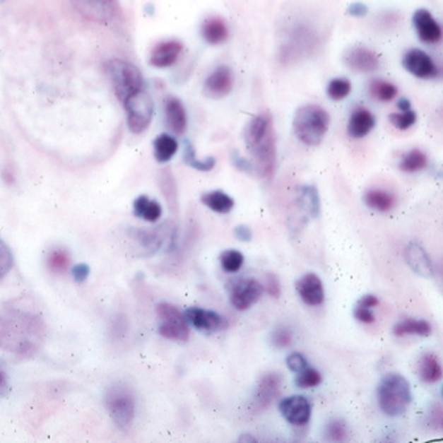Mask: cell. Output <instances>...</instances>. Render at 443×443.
Segmentation results:
<instances>
[{
  "instance_id": "1",
  "label": "cell",
  "mask_w": 443,
  "mask_h": 443,
  "mask_svg": "<svg viewBox=\"0 0 443 443\" xmlns=\"http://www.w3.org/2000/svg\"><path fill=\"white\" fill-rule=\"evenodd\" d=\"M247 150L254 170L261 178H271L276 167V134L271 114L261 112L248 122L244 129Z\"/></svg>"
},
{
  "instance_id": "2",
  "label": "cell",
  "mask_w": 443,
  "mask_h": 443,
  "mask_svg": "<svg viewBox=\"0 0 443 443\" xmlns=\"http://www.w3.org/2000/svg\"><path fill=\"white\" fill-rule=\"evenodd\" d=\"M412 388L406 377L400 374H388L377 385V403L388 417H398L412 404Z\"/></svg>"
},
{
  "instance_id": "3",
  "label": "cell",
  "mask_w": 443,
  "mask_h": 443,
  "mask_svg": "<svg viewBox=\"0 0 443 443\" xmlns=\"http://www.w3.org/2000/svg\"><path fill=\"white\" fill-rule=\"evenodd\" d=\"M330 126V115L318 105H304L293 117V131L297 138L309 147L319 146Z\"/></svg>"
},
{
  "instance_id": "4",
  "label": "cell",
  "mask_w": 443,
  "mask_h": 443,
  "mask_svg": "<svg viewBox=\"0 0 443 443\" xmlns=\"http://www.w3.org/2000/svg\"><path fill=\"white\" fill-rule=\"evenodd\" d=\"M106 70L120 103L138 90L144 89L146 86L141 70L129 61L122 59H110L106 65Z\"/></svg>"
},
{
  "instance_id": "5",
  "label": "cell",
  "mask_w": 443,
  "mask_h": 443,
  "mask_svg": "<svg viewBox=\"0 0 443 443\" xmlns=\"http://www.w3.org/2000/svg\"><path fill=\"white\" fill-rule=\"evenodd\" d=\"M105 404L119 429L129 430L136 413L135 396L129 386L120 383L111 385L105 394Z\"/></svg>"
},
{
  "instance_id": "6",
  "label": "cell",
  "mask_w": 443,
  "mask_h": 443,
  "mask_svg": "<svg viewBox=\"0 0 443 443\" xmlns=\"http://www.w3.org/2000/svg\"><path fill=\"white\" fill-rule=\"evenodd\" d=\"M127 115V126L135 135L146 132L153 119L155 105L146 88L138 90L135 94L122 102Z\"/></svg>"
},
{
  "instance_id": "7",
  "label": "cell",
  "mask_w": 443,
  "mask_h": 443,
  "mask_svg": "<svg viewBox=\"0 0 443 443\" xmlns=\"http://www.w3.org/2000/svg\"><path fill=\"white\" fill-rule=\"evenodd\" d=\"M160 325L158 334L169 341H175L184 343L190 338V325L187 324L185 315L182 314L177 307L167 302L158 304L156 309Z\"/></svg>"
},
{
  "instance_id": "8",
  "label": "cell",
  "mask_w": 443,
  "mask_h": 443,
  "mask_svg": "<svg viewBox=\"0 0 443 443\" xmlns=\"http://www.w3.org/2000/svg\"><path fill=\"white\" fill-rule=\"evenodd\" d=\"M264 293L263 284L256 278L247 277L237 281L230 292V304L239 312L248 310L255 305Z\"/></svg>"
},
{
  "instance_id": "9",
  "label": "cell",
  "mask_w": 443,
  "mask_h": 443,
  "mask_svg": "<svg viewBox=\"0 0 443 443\" xmlns=\"http://www.w3.org/2000/svg\"><path fill=\"white\" fill-rule=\"evenodd\" d=\"M71 6L85 19L109 24L117 13V0H70Z\"/></svg>"
},
{
  "instance_id": "10",
  "label": "cell",
  "mask_w": 443,
  "mask_h": 443,
  "mask_svg": "<svg viewBox=\"0 0 443 443\" xmlns=\"http://www.w3.org/2000/svg\"><path fill=\"white\" fill-rule=\"evenodd\" d=\"M280 413L286 421L295 427H302L309 424L312 417V404L305 396H289L278 404Z\"/></svg>"
},
{
  "instance_id": "11",
  "label": "cell",
  "mask_w": 443,
  "mask_h": 443,
  "mask_svg": "<svg viewBox=\"0 0 443 443\" xmlns=\"http://www.w3.org/2000/svg\"><path fill=\"white\" fill-rule=\"evenodd\" d=\"M184 315L189 325L206 334L222 331L228 326L226 318L214 310H206L202 307H189L185 310Z\"/></svg>"
},
{
  "instance_id": "12",
  "label": "cell",
  "mask_w": 443,
  "mask_h": 443,
  "mask_svg": "<svg viewBox=\"0 0 443 443\" xmlns=\"http://www.w3.org/2000/svg\"><path fill=\"white\" fill-rule=\"evenodd\" d=\"M403 66L417 78L434 79L439 76L437 64L424 50H408L403 57Z\"/></svg>"
},
{
  "instance_id": "13",
  "label": "cell",
  "mask_w": 443,
  "mask_h": 443,
  "mask_svg": "<svg viewBox=\"0 0 443 443\" xmlns=\"http://www.w3.org/2000/svg\"><path fill=\"white\" fill-rule=\"evenodd\" d=\"M345 66L356 73L370 74L374 73L380 68L379 54L370 48L362 45H355L345 50L343 54Z\"/></svg>"
},
{
  "instance_id": "14",
  "label": "cell",
  "mask_w": 443,
  "mask_h": 443,
  "mask_svg": "<svg viewBox=\"0 0 443 443\" xmlns=\"http://www.w3.org/2000/svg\"><path fill=\"white\" fill-rule=\"evenodd\" d=\"M283 376L278 372H266L263 374L257 383L255 394H254V408L256 410L266 409L269 405L277 398L281 388Z\"/></svg>"
},
{
  "instance_id": "15",
  "label": "cell",
  "mask_w": 443,
  "mask_h": 443,
  "mask_svg": "<svg viewBox=\"0 0 443 443\" xmlns=\"http://www.w3.org/2000/svg\"><path fill=\"white\" fill-rule=\"evenodd\" d=\"M234 82L235 78L232 70L226 65H222L208 74L203 83V91L208 98H225L232 91Z\"/></svg>"
},
{
  "instance_id": "16",
  "label": "cell",
  "mask_w": 443,
  "mask_h": 443,
  "mask_svg": "<svg viewBox=\"0 0 443 443\" xmlns=\"http://www.w3.org/2000/svg\"><path fill=\"white\" fill-rule=\"evenodd\" d=\"M184 50V44L179 40H165L155 45L149 54V64L153 68L165 69L175 65Z\"/></svg>"
},
{
  "instance_id": "17",
  "label": "cell",
  "mask_w": 443,
  "mask_h": 443,
  "mask_svg": "<svg viewBox=\"0 0 443 443\" xmlns=\"http://www.w3.org/2000/svg\"><path fill=\"white\" fill-rule=\"evenodd\" d=\"M295 290L306 305L319 306L325 301L322 280L315 273H305L300 277L295 283Z\"/></svg>"
},
{
  "instance_id": "18",
  "label": "cell",
  "mask_w": 443,
  "mask_h": 443,
  "mask_svg": "<svg viewBox=\"0 0 443 443\" xmlns=\"http://www.w3.org/2000/svg\"><path fill=\"white\" fill-rule=\"evenodd\" d=\"M414 30L425 44H437L442 39V28L430 11L420 8L413 15Z\"/></svg>"
},
{
  "instance_id": "19",
  "label": "cell",
  "mask_w": 443,
  "mask_h": 443,
  "mask_svg": "<svg viewBox=\"0 0 443 443\" xmlns=\"http://www.w3.org/2000/svg\"><path fill=\"white\" fill-rule=\"evenodd\" d=\"M164 118L167 129L175 135L182 136L187 129V114L181 99L169 95L164 100Z\"/></svg>"
},
{
  "instance_id": "20",
  "label": "cell",
  "mask_w": 443,
  "mask_h": 443,
  "mask_svg": "<svg viewBox=\"0 0 443 443\" xmlns=\"http://www.w3.org/2000/svg\"><path fill=\"white\" fill-rule=\"evenodd\" d=\"M405 260L418 276L425 278L434 276L433 260L430 259L424 247L417 242H410L405 248Z\"/></svg>"
},
{
  "instance_id": "21",
  "label": "cell",
  "mask_w": 443,
  "mask_h": 443,
  "mask_svg": "<svg viewBox=\"0 0 443 443\" xmlns=\"http://www.w3.org/2000/svg\"><path fill=\"white\" fill-rule=\"evenodd\" d=\"M374 114L365 107H358L351 114L347 124V132L353 138H363L374 129Z\"/></svg>"
},
{
  "instance_id": "22",
  "label": "cell",
  "mask_w": 443,
  "mask_h": 443,
  "mask_svg": "<svg viewBox=\"0 0 443 443\" xmlns=\"http://www.w3.org/2000/svg\"><path fill=\"white\" fill-rule=\"evenodd\" d=\"M230 30L226 21L219 16H211L203 20L201 25V36L210 45H220L228 39Z\"/></svg>"
},
{
  "instance_id": "23",
  "label": "cell",
  "mask_w": 443,
  "mask_h": 443,
  "mask_svg": "<svg viewBox=\"0 0 443 443\" xmlns=\"http://www.w3.org/2000/svg\"><path fill=\"white\" fill-rule=\"evenodd\" d=\"M417 374L426 384H435L442 379V365L437 355L425 353L417 365Z\"/></svg>"
},
{
  "instance_id": "24",
  "label": "cell",
  "mask_w": 443,
  "mask_h": 443,
  "mask_svg": "<svg viewBox=\"0 0 443 443\" xmlns=\"http://www.w3.org/2000/svg\"><path fill=\"white\" fill-rule=\"evenodd\" d=\"M134 214L146 222L153 223L163 215V207L158 201L147 196H140L134 201Z\"/></svg>"
},
{
  "instance_id": "25",
  "label": "cell",
  "mask_w": 443,
  "mask_h": 443,
  "mask_svg": "<svg viewBox=\"0 0 443 443\" xmlns=\"http://www.w3.org/2000/svg\"><path fill=\"white\" fill-rule=\"evenodd\" d=\"M201 202L217 214H228L235 206L234 198L230 197L222 190L207 191L201 196Z\"/></svg>"
},
{
  "instance_id": "26",
  "label": "cell",
  "mask_w": 443,
  "mask_h": 443,
  "mask_svg": "<svg viewBox=\"0 0 443 443\" xmlns=\"http://www.w3.org/2000/svg\"><path fill=\"white\" fill-rule=\"evenodd\" d=\"M365 205L379 213H388L394 207L396 199L394 196L384 190L379 189H370L365 193L363 197Z\"/></svg>"
},
{
  "instance_id": "27",
  "label": "cell",
  "mask_w": 443,
  "mask_h": 443,
  "mask_svg": "<svg viewBox=\"0 0 443 443\" xmlns=\"http://www.w3.org/2000/svg\"><path fill=\"white\" fill-rule=\"evenodd\" d=\"M178 141L169 134H161L153 141V155L158 163L165 164L177 153Z\"/></svg>"
},
{
  "instance_id": "28",
  "label": "cell",
  "mask_w": 443,
  "mask_h": 443,
  "mask_svg": "<svg viewBox=\"0 0 443 443\" xmlns=\"http://www.w3.org/2000/svg\"><path fill=\"white\" fill-rule=\"evenodd\" d=\"M300 207L305 213L307 217H319L321 213V202H319V194L318 190L312 185H305L300 190V197H298Z\"/></svg>"
},
{
  "instance_id": "29",
  "label": "cell",
  "mask_w": 443,
  "mask_h": 443,
  "mask_svg": "<svg viewBox=\"0 0 443 443\" xmlns=\"http://www.w3.org/2000/svg\"><path fill=\"white\" fill-rule=\"evenodd\" d=\"M432 325L425 319H404L398 322L394 327V334L398 338L405 335H418V336H429L432 334Z\"/></svg>"
},
{
  "instance_id": "30",
  "label": "cell",
  "mask_w": 443,
  "mask_h": 443,
  "mask_svg": "<svg viewBox=\"0 0 443 443\" xmlns=\"http://www.w3.org/2000/svg\"><path fill=\"white\" fill-rule=\"evenodd\" d=\"M427 165V156L421 149L414 148L408 150L400 160L398 167L405 173H415L423 170Z\"/></svg>"
},
{
  "instance_id": "31",
  "label": "cell",
  "mask_w": 443,
  "mask_h": 443,
  "mask_svg": "<svg viewBox=\"0 0 443 443\" xmlns=\"http://www.w3.org/2000/svg\"><path fill=\"white\" fill-rule=\"evenodd\" d=\"M368 91H370L372 98L379 100V102H383V103L394 100L397 97V94H398V89L394 86V83H391V82H388L385 79H374V81H371Z\"/></svg>"
},
{
  "instance_id": "32",
  "label": "cell",
  "mask_w": 443,
  "mask_h": 443,
  "mask_svg": "<svg viewBox=\"0 0 443 443\" xmlns=\"http://www.w3.org/2000/svg\"><path fill=\"white\" fill-rule=\"evenodd\" d=\"M184 161L187 164V167H193L196 170L199 172H210L213 170L215 164H217V160L214 158H206L203 160H199L196 155V149L193 147V144L185 140V146H184Z\"/></svg>"
},
{
  "instance_id": "33",
  "label": "cell",
  "mask_w": 443,
  "mask_h": 443,
  "mask_svg": "<svg viewBox=\"0 0 443 443\" xmlns=\"http://www.w3.org/2000/svg\"><path fill=\"white\" fill-rule=\"evenodd\" d=\"M160 187L163 189V194L167 198V206L173 211H177L178 208V191L177 185L175 177L170 170L164 169L160 173Z\"/></svg>"
},
{
  "instance_id": "34",
  "label": "cell",
  "mask_w": 443,
  "mask_h": 443,
  "mask_svg": "<svg viewBox=\"0 0 443 443\" xmlns=\"http://www.w3.org/2000/svg\"><path fill=\"white\" fill-rule=\"evenodd\" d=\"M324 435L329 442H345L348 439V427L343 420L335 418L325 425Z\"/></svg>"
},
{
  "instance_id": "35",
  "label": "cell",
  "mask_w": 443,
  "mask_h": 443,
  "mask_svg": "<svg viewBox=\"0 0 443 443\" xmlns=\"http://www.w3.org/2000/svg\"><path fill=\"white\" fill-rule=\"evenodd\" d=\"M69 252L64 248H56L50 252L48 255V260H47V264L49 266L50 271L54 272V273H64L68 271V268L70 266Z\"/></svg>"
},
{
  "instance_id": "36",
  "label": "cell",
  "mask_w": 443,
  "mask_h": 443,
  "mask_svg": "<svg viewBox=\"0 0 443 443\" xmlns=\"http://www.w3.org/2000/svg\"><path fill=\"white\" fill-rule=\"evenodd\" d=\"M219 261L226 272L235 273L244 264V255L237 249H226L220 254Z\"/></svg>"
},
{
  "instance_id": "37",
  "label": "cell",
  "mask_w": 443,
  "mask_h": 443,
  "mask_svg": "<svg viewBox=\"0 0 443 443\" xmlns=\"http://www.w3.org/2000/svg\"><path fill=\"white\" fill-rule=\"evenodd\" d=\"M321 383H322V374H319L318 370H315L310 365H307L305 370L298 372L295 380V384L298 388H301V389L314 388V386H318Z\"/></svg>"
},
{
  "instance_id": "38",
  "label": "cell",
  "mask_w": 443,
  "mask_h": 443,
  "mask_svg": "<svg viewBox=\"0 0 443 443\" xmlns=\"http://www.w3.org/2000/svg\"><path fill=\"white\" fill-rule=\"evenodd\" d=\"M351 93V82L345 78H334L327 85V95L335 102L343 100Z\"/></svg>"
},
{
  "instance_id": "39",
  "label": "cell",
  "mask_w": 443,
  "mask_h": 443,
  "mask_svg": "<svg viewBox=\"0 0 443 443\" xmlns=\"http://www.w3.org/2000/svg\"><path fill=\"white\" fill-rule=\"evenodd\" d=\"M389 120H391V123L394 124L396 129L406 131V129L413 127L414 123L417 120V114L412 110L401 111L398 114H391Z\"/></svg>"
},
{
  "instance_id": "40",
  "label": "cell",
  "mask_w": 443,
  "mask_h": 443,
  "mask_svg": "<svg viewBox=\"0 0 443 443\" xmlns=\"http://www.w3.org/2000/svg\"><path fill=\"white\" fill-rule=\"evenodd\" d=\"M292 341H293V335L285 326L276 327L271 334V345L276 348H286L292 345Z\"/></svg>"
},
{
  "instance_id": "41",
  "label": "cell",
  "mask_w": 443,
  "mask_h": 443,
  "mask_svg": "<svg viewBox=\"0 0 443 443\" xmlns=\"http://www.w3.org/2000/svg\"><path fill=\"white\" fill-rule=\"evenodd\" d=\"M13 266V255L10 247L0 239V280L10 273Z\"/></svg>"
},
{
  "instance_id": "42",
  "label": "cell",
  "mask_w": 443,
  "mask_h": 443,
  "mask_svg": "<svg viewBox=\"0 0 443 443\" xmlns=\"http://www.w3.org/2000/svg\"><path fill=\"white\" fill-rule=\"evenodd\" d=\"M264 290L272 298H280L281 295V284H280V278L276 273H266V281H264Z\"/></svg>"
},
{
  "instance_id": "43",
  "label": "cell",
  "mask_w": 443,
  "mask_h": 443,
  "mask_svg": "<svg viewBox=\"0 0 443 443\" xmlns=\"http://www.w3.org/2000/svg\"><path fill=\"white\" fill-rule=\"evenodd\" d=\"M286 365H288V368H289L292 372L298 374V372H301L302 370H305L306 367L309 365V363H307V360H306L305 356L301 354V353H292V354L286 358Z\"/></svg>"
},
{
  "instance_id": "44",
  "label": "cell",
  "mask_w": 443,
  "mask_h": 443,
  "mask_svg": "<svg viewBox=\"0 0 443 443\" xmlns=\"http://www.w3.org/2000/svg\"><path fill=\"white\" fill-rule=\"evenodd\" d=\"M354 317L356 321L365 324V325H370V324H374V315L372 313V309L359 305V304H356V306H355Z\"/></svg>"
},
{
  "instance_id": "45",
  "label": "cell",
  "mask_w": 443,
  "mask_h": 443,
  "mask_svg": "<svg viewBox=\"0 0 443 443\" xmlns=\"http://www.w3.org/2000/svg\"><path fill=\"white\" fill-rule=\"evenodd\" d=\"M430 424L434 429L442 430L443 427V410L441 404H435L430 412Z\"/></svg>"
},
{
  "instance_id": "46",
  "label": "cell",
  "mask_w": 443,
  "mask_h": 443,
  "mask_svg": "<svg viewBox=\"0 0 443 443\" xmlns=\"http://www.w3.org/2000/svg\"><path fill=\"white\" fill-rule=\"evenodd\" d=\"M348 15L354 16V18H363L367 13H368V7L365 6V3H360V1H355L353 4L348 6L347 8Z\"/></svg>"
},
{
  "instance_id": "47",
  "label": "cell",
  "mask_w": 443,
  "mask_h": 443,
  "mask_svg": "<svg viewBox=\"0 0 443 443\" xmlns=\"http://www.w3.org/2000/svg\"><path fill=\"white\" fill-rule=\"evenodd\" d=\"M89 273L90 268L89 266H86V264H78V266H74V269H73V277H74V280H76L78 284L85 283L86 278L89 276Z\"/></svg>"
},
{
  "instance_id": "48",
  "label": "cell",
  "mask_w": 443,
  "mask_h": 443,
  "mask_svg": "<svg viewBox=\"0 0 443 443\" xmlns=\"http://www.w3.org/2000/svg\"><path fill=\"white\" fill-rule=\"evenodd\" d=\"M234 234H235L237 240H240V242H243V243H248V242H251V239H252V231H251V228L246 226V225L237 226V228L234 230Z\"/></svg>"
},
{
  "instance_id": "49",
  "label": "cell",
  "mask_w": 443,
  "mask_h": 443,
  "mask_svg": "<svg viewBox=\"0 0 443 443\" xmlns=\"http://www.w3.org/2000/svg\"><path fill=\"white\" fill-rule=\"evenodd\" d=\"M232 161H234V165L239 169V170H242V172H252L254 170V167H252V164L246 160V158H240V156H237V152L234 153V158H232Z\"/></svg>"
},
{
  "instance_id": "50",
  "label": "cell",
  "mask_w": 443,
  "mask_h": 443,
  "mask_svg": "<svg viewBox=\"0 0 443 443\" xmlns=\"http://www.w3.org/2000/svg\"><path fill=\"white\" fill-rule=\"evenodd\" d=\"M358 304L365 306V307H370V309H374V307L379 305V298L374 295H365V297H362L358 301Z\"/></svg>"
},
{
  "instance_id": "51",
  "label": "cell",
  "mask_w": 443,
  "mask_h": 443,
  "mask_svg": "<svg viewBox=\"0 0 443 443\" xmlns=\"http://www.w3.org/2000/svg\"><path fill=\"white\" fill-rule=\"evenodd\" d=\"M397 107L400 109V111H408V110H410V107H412V103H410L409 99L401 98L400 102L397 103Z\"/></svg>"
},
{
  "instance_id": "52",
  "label": "cell",
  "mask_w": 443,
  "mask_h": 443,
  "mask_svg": "<svg viewBox=\"0 0 443 443\" xmlns=\"http://www.w3.org/2000/svg\"><path fill=\"white\" fill-rule=\"evenodd\" d=\"M7 388V380L3 372H0V394Z\"/></svg>"
},
{
  "instance_id": "53",
  "label": "cell",
  "mask_w": 443,
  "mask_h": 443,
  "mask_svg": "<svg viewBox=\"0 0 443 443\" xmlns=\"http://www.w3.org/2000/svg\"><path fill=\"white\" fill-rule=\"evenodd\" d=\"M240 441H242V442H246V441H249V442H254V441H256V439H255L254 437H251V435H248V434H246V435H243V437L240 438Z\"/></svg>"
},
{
  "instance_id": "54",
  "label": "cell",
  "mask_w": 443,
  "mask_h": 443,
  "mask_svg": "<svg viewBox=\"0 0 443 443\" xmlns=\"http://www.w3.org/2000/svg\"><path fill=\"white\" fill-rule=\"evenodd\" d=\"M4 1H6V0H0V4H3V3H4Z\"/></svg>"
}]
</instances>
